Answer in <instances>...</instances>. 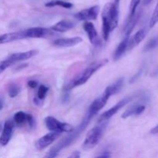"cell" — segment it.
I'll list each match as a JSON object with an SVG mask.
<instances>
[{
	"instance_id": "5bb4252c",
	"label": "cell",
	"mask_w": 158,
	"mask_h": 158,
	"mask_svg": "<svg viewBox=\"0 0 158 158\" xmlns=\"http://www.w3.org/2000/svg\"><path fill=\"white\" fill-rule=\"evenodd\" d=\"M37 53H38V50L33 49V50L26 51V52H16V53L11 54L6 59L10 60V61L13 62L14 63H15L19 61H24V60H27L29 59H31L32 57L37 55Z\"/></svg>"
},
{
	"instance_id": "603a6c76",
	"label": "cell",
	"mask_w": 158,
	"mask_h": 158,
	"mask_svg": "<svg viewBox=\"0 0 158 158\" xmlns=\"http://www.w3.org/2000/svg\"><path fill=\"white\" fill-rule=\"evenodd\" d=\"M15 40H19L18 32H9V33L0 35V44L11 43V42L15 41Z\"/></svg>"
},
{
	"instance_id": "e575fe53",
	"label": "cell",
	"mask_w": 158,
	"mask_h": 158,
	"mask_svg": "<svg viewBox=\"0 0 158 158\" xmlns=\"http://www.w3.org/2000/svg\"><path fill=\"white\" fill-rule=\"evenodd\" d=\"M2 107H3V103H2V102L0 101V110L2 109Z\"/></svg>"
},
{
	"instance_id": "2e32d148",
	"label": "cell",
	"mask_w": 158,
	"mask_h": 158,
	"mask_svg": "<svg viewBox=\"0 0 158 158\" xmlns=\"http://www.w3.org/2000/svg\"><path fill=\"white\" fill-rule=\"evenodd\" d=\"M74 26H75V24L73 22L69 21V20L63 19L51 26L50 29L53 32H65L70 30L71 29L74 28Z\"/></svg>"
},
{
	"instance_id": "484cf974",
	"label": "cell",
	"mask_w": 158,
	"mask_h": 158,
	"mask_svg": "<svg viewBox=\"0 0 158 158\" xmlns=\"http://www.w3.org/2000/svg\"><path fill=\"white\" fill-rule=\"evenodd\" d=\"M48 90H49V87L46 85H40L39 86L38 91H37V97L39 100L42 102V100H43L45 99V97H46L48 94Z\"/></svg>"
},
{
	"instance_id": "cb8c5ba5",
	"label": "cell",
	"mask_w": 158,
	"mask_h": 158,
	"mask_svg": "<svg viewBox=\"0 0 158 158\" xmlns=\"http://www.w3.org/2000/svg\"><path fill=\"white\" fill-rule=\"evenodd\" d=\"M21 91V87L17 83H12L8 86V94L11 98H14L16 97Z\"/></svg>"
},
{
	"instance_id": "8fae6325",
	"label": "cell",
	"mask_w": 158,
	"mask_h": 158,
	"mask_svg": "<svg viewBox=\"0 0 158 158\" xmlns=\"http://www.w3.org/2000/svg\"><path fill=\"white\" fill-rule=\"evenodd\" d=\"M83 28L87 34V36L91 44L96 46H98L100 43V40L99 38L98 32H97L94 23L91 22H85L83 24Z\"/></svg>"
},
{
	"instance_id": "f1b7e54d",
	"label": "cell",
	"mask_w": 158,
	"mask_h": 158,
	"mask_svg": "<svg viewBox=\"0 0 158 158\" xmlns=\"http://www.w3.org/2000/svg\"><path fill=\"white\" fill-rule=\"evenodd\" d=\"M13 64V62L10 61V60H7V59H6L5 60H2V61H0V74H1L3 71L6 70L7 68H9V66H11Z\"/></svg>"
},
{
	"instance_id": "1f68e13d",
	"label": "cell",
	"mask_w": 158,
	"mask_h": 158,
	"mask_svg": "<svg viewBox=\"0 0 158 158\" xmlns=\"http://www.w3.org/2000/svg\"><path fill=\"white\" fill-rule=\"evenodd\" d=\"M150 133H151V134H158V124L155 127H154L153 129H151V132Z\"/></svg>"
},
{
	"instance_id": "d6a6232c",
	"label": "cell",
	"mask_w": 158,
	"mask_h": 158,
	"mask_svg": "<svg viewBox=\"0 0 158 158\" xmlns=\"http://www.w3.org/2000/svg\"><path fill=\"white\" fill-rule=\"evenodd\" d=\"M110 154H108V153H106V154H101V155L98 156V157H96V158H110Z\"/></svg>"
},
{
	"instance_id": "277c9868",
	"label": "cell",
	"mask_w": 158,
	"mask_h": 158,
	"mask_svg": "<svg viewBox=\"0 0 158 158\" xmlns=\"http://www.w3.org/2000/svg\"><path fill=\"white\" fill-rule=\"evenodd\" d=\"M106 126V122L100 123L98 126L94 127L93 129H91L86 134L84 141H83V145H82L83 150L89 151V150L95 148L100 143V140H101L103 136V133H104Z\"/></svg>"
},
{
	"instance_id": "d6986e66",
	"label": "cell",
	"mask_w": 158,
	"mask_h": 158,
	"mask_svg": "<svg viewBox=\"0 0 158 158\" xmlns=\"http://www.w3.org/2000/svg\"><path fill=\"white\" fill-rule=\"evenodd\" d=\"M140 12H136L135 15H134V16L131 17V18L128 19L127 23V24L125 25L124 29H123V32H124V37H126V36L130 37L131 32H133L134 27L136 26V25H137L139 19H140Z\"/></svg>"
},
{
	"instance_id": "4fadbf2b",
	"label": "cell",
	"mask_w": 158,
	"mask_h": 158,
	"mask_svg": "<svg viewBox=\"0 0 158 158\" xmlns=\"http://www.w3.org/2000/svg\"><path fill=\"white\" fill-rule=\"evenodd\" d=\"M110 99V97L106 94V93L103 92V94H102L100 97H99L98 98L96 99L91 105L89 106L88 111L93 114L94 115H96L102 108H103V106L106 105V103H107L108 100Z\"/></svg>"
},
{
	"instance_id": "ffe728a7",
	"label": "cell",
	"mask_w": 158,
	"mask_h": 158,
	"mask_svg": "<svg viewBox=\"0 0 158 158\" xmlns=\"http://www.w3.org/2000/svg\"><path fill=\"white\" fill-rule=\"evenodd\" d=\"M123 83H124V78L119 79L117 81L114 82L113 84H111L110 86H108L104 90V93H106L110 97H112L113 95L117 94L122 89Z\"/></svg>"
},
{
	"instance_id": "7c38bea8",
	"label": "cell",
	"mask_w": 158,
	"mask_h": 158,
	"mask_svg": "<svg viewBox=\"0 0 158 158\" xmlns=\"http://www.w3.org/2000/svg\"><path fill=\"white\" fill-rule=\"evenodd\" d=\"M82 41L83 39L80 36L72 37V38H60L54 40L52 42V45L56 47H71L80 44Z\"/></svg>"
},
{
	"instance_id": "f546056e",
	"label": "cell",
	"mask_w": 158,
	"mask_h": 158,
	"mask_svg": "<svg viewBox=\"0 0 158 158\" xmlns=\"http://www.w3.org/2000/svg\"><path fill=\"white\" fill-rule=\"evenodd\" d=\"M27 84L29 87L34 89V88H35L38 86V82L35 81V80H29V81H28Z\"/></svg>"
},
{
	"instance_id": "52a82bcc",
	"label": "cell",
	"mask_w": 158,
	"mask_h": 158,
	"mask_svg": "<svg viewBox=\"0 0 158 158\" xmlns=\"http://www.w3.org/2000/svg\"><path fill=\"white\" fill-rule=\"evenodd\" d=\"M132 100L133 98L131 97H125L124 99H123V100L119 101L117 103H116V104L114 105V106H112L110 109H109L108 110L105 111L103 114H102L99 117L97 122H98L99 123H103V122H106V120H108L109 119H110L113 116L115 115L120 109H122L123 106H126L127 104H128Z\"/></svg>"
},
{
	"instance_id": "d590c367",
	"label": "cell",
	"mask_w": 158,
	"mask_h": 158,
	"mask_svg": "<svg viewBox=\"0 0 158 158\" xmlns=\"http://www.w3.org/2000/svg\"><path fill=\"white\" fill-rule=\"evenodd\" d=\"M0 129H1V126H0Z\"/></svg>"
},
{
	"instance_id": "83f0119b",
	"label": "cell",
	"mask_w": 158,
	"mask_h": 158,
	"mask_svg": "<svg viewBox=\"0 0 158 158\" xmlns=\"http://www.w3.org/2000/svg\"><path fill=\"white\" fill-rule=\"evenodd\" d=\"M158 23V2L156 6L155 9H154V12H153L152 15H151V18L150 19V23L149 26L150 28H153L156 24Z\"/></svg>"
},
{
	"instance_id": "8992f818",
	"label": "cell",
	"mask_w": 158,
	"mask_h": 158,
	"mask_svg": "<svg viewBox=\"0 0 158 158\" xmlns=\"http://www.w3.org/2000/svg\"><path fill=\"white\" fill-rule=\"evenodd\" d=\"M44 122L46 128L51 132H56L60 133V134L64 132L70 133L74 129L72 125H70L69 123L60 121L52 116L46 117L45 118Z\"/></svg>"
},
{
	"instance_id": "9a60e30c",
	"label": "cell",
	"mask_w": 158,
	"mask_h": 158,
	"mask_svg": "<svg viewBox=\"0 0 158 158\" xmlns=\"http://www.w3.org/2000/svg\"><path fill=\"white\" fill-rule=\"evenodd\" d=\"M147 32H147L146 29H141L137 31L131 38L130 37L127 45V50H131L136 47L137 45L140 44V43H141L146 37Z\"/></svg>"
},
{
	"instance_id": "44dd1931",
	"label": "cell",
	"mask_w": 158,
	"mask_h": 158,
	"mask_svg": "<svg viewBox=\"0 0 158 158\" xmlns=\"http://www.w3.org/2000/svg\"><path fill=\"white\" fill-rule=\"evenodd\" d=\"M29 117V114H26V113L23 112V111H19V112L15 113V115H14L13 122L17 126H23V125L28 123Z\"/></svg>"
},
{
	"instance_id": "836d02e7",
	"label": "cell",
	"mask_w": 158,
	"mask_h": 158,
	"mask_svg": "<svg viewBox=\"0 0 158 158\" xmlns=\"http://www.w3.org/2000/svg\"><path fill=\"white\" fill-rule=\"evenodd\" d=\"M154 0H143V6H148L150 3H151Z\"/></svg>"
},
{
	"instance_id": "4316f807",
	"label": "cell",
	"mask_w": 158,
	"mask_h": 158,
	"mask_svg": "<svg viewBox=\"0 0 158 158\" xmlns=\"http://www.w3.org/2000/svg\"><path fill=\"white\" fill-rule=\"evenodd\" d=\"M141 0H131V5H130V15L129 18L134 16L137 12V9L138 7Z\"/></svg>"
},
{
	"instance_id": "d4e9b609",
	"label": "cell",
	"mask_w": 158,
	"mask_h": 158,
	"mask_svg": "<svg viewBox=\"0 0 158 158\" xmlns=\"http://www.w3.org/2000/svg\"><path fill=\"white\" fill-rule=\"evenodd\" d=\"M157 47H158V35L154 37V38L151 39V40L148 42V43L145 45L144 48H143V51L144 52H148V51L156 49Z\"/></svg>"
},
{
	"instance_id": "ac0fdd59",
	"label": "cell",
	"mask_w": 158,
	"mask_h": 158,
	"mask_svg": "<svg viewBox=\"0 0 158 158\" xmlns=\"http://www.w3.org/2000/svg\"><path fill=\"white\" fill-rule=\"evenodd\" d=\"M129 39L130 37H124L123 40L118 45L117 49H115V51L114 52V55H113V59H114V61H117V60H120L123 56V54L127 51V45Z\"/></svg>"
},
{
	"instance_id": "7a4b0ae2",
	"label": "cell",
	"mask_w": 158,
	"mask_h": 158,
	"mask_svg": "<svg viewBox=\"0 0 158 158\" xmlns=\"http://www.w3.org/2000/svg\"><path fill=\"white\" fill-rule=\"evenodd\" d=\"M95 115H94L93 114H91L89 111L87 110L86 115L83 117V120L81 121V123H80L78 127L75 129H73V131L72 132H70L69 134V135L66 136V137H64L63 139H62L59 143H57L55 146L52 147L49 151L46 154V155L43 157V158H55L57 155L59 154V153L63 150L64 148H67L72 143H73L75 141L76 139L82 134L83 131L86 128V127L89 125V121L92 120L93 117Z\"/></svg>"
},
{
	"instance_id": "30bf717a",
	"label": "cell",
	"mask_w": 158,
	"mask_h": 158,
	"mask_svg": "<svg viewBox=\"0 0 158 158\" xmlns=\"http://www.w3.org/2000/svg\"><path fill=\"white\" fill-rule=\"evenodd\" d=\"M14 126H15V123L12 120H9L5 122L2 133V135L0 136V145L1 146H6L10 141L12 134H13Z\"/></svg>"
},
{
	"instance_id": "3957f363",
	"label": "cell",
	"mask_w": 158,
	"mask_h": 158,
	"mask_svg": "<svg viewBox=\"0 0 158 158\" xmlns=\"http://www.w3.org/2000/svg\"><path fill=\"white\" fill-rule=\"evenodd\" d=\"M107 59H103V60H97V61L93 62L89 65H88L78 76L73 79L66 86H65V90L69 91L73 88L80 86L81 85L86 83L89 80L91 77L97 71L101 69L102 67L106 66L108 63Z\"/></svg>"
},
{
	"instance_id": "7402d4cb",
	"label": "cell",
	"mask_w": 158,
	"mask_h": 158,
	"mask_svg": "<svg viewBox=\"0 0 158 158\" xmlns=\"http://www.w3.org/2000/svg\"><path fill=\"white\" fill-rule=\"evenodd\" d=\"M46 7H56V6H59V7L64 8V9H71L73 7V5L69 2L63 1V0H51V1L47 2L45 4Z\"/></svg>"
},
{
	"instance_id": "ba28073f",
	"label": "cell",
	"mask_w": 158,
	"mask_h": 158,
	"mask_svg": "<svg viewBox=\"0 0 158 158\" xmlns=\"http://www.w3.org/2000/svg\"><path fill=\"white\" fill-rule=\"evenodd\" d=\"M99 12H100V6H94L77 12L74 15V18L79 21L89 22L91 20L97 19Z\"/></svg>"
},
{
	"instance_id": "5b68a950",
	"label": "cell",
	"mask_w": 158,
	"mask_h": 158,
	"mask_svg": "<svg viewBox=\"0 0 158 158\" xmlns=\"http://www.w3.org/2000/svg\"><path fill=\"white\" fill-rule=\"evenodd\" d=\"M19 40L25 39H48L55 35L50 29L43 27H32L19 31Z\"/></svg>"
},
{
	"instance_id": "4dcf8cb0",
	"label": "cell",
	"mask_w": 158,
	"mask_h": 158,
	"mask_svg": "<svg viewBox=\"0 0 158 158\" xmlns=\"http://www.w3.org/2000/svg\"><path fill=\"white\" fill-rule=\"evenodd\" d=\"M68 158H80V153L79 151H74Z\"/></svg>"
},
{
	"instance_id": "6da1fadb",
	"label": "cell",
	"mask_w": 158,
	"mask_h": 158,
	"mask_svg": "<svg viewBox=\"0 0 158 158\" xmlns=\"http://www.w3.org/2000/svg\"><path fill=\"white\" fill-rule=\"evenodd\" d=\"M120 1V0H114L113 2L106 3L103 8L102 12V30L105 41H107L111 32L118 26Z\"/></svg>"
},
{
	"instance_id": "e0dca14e",
	"label": "cell",
	"mask_w": 158,
	"mask_h": 158,
	"mask_svg": "<svg viewBox=\"0 0 158 158\" xmlns=\"http://www.w3.org/2000/svg\"><path fill=\"white\" fill-rule=\"evenodd\" d=\"M145 108H146V106L143 104H138V103L134 104L123 112V114H122V118L126 119L131 117V116L140 115L144 112Z\"/></svg>"
},
{
	"instance_id": "9c48e42d",
	"label": "cell",
	"mask_w": 158,
	"mask_h": 158,
	"mask_svg": "<svg viewBox=\"0 0 158 158\" xmlns=\"http://www.w3.org/2000/svg\"><path fill=\"white\" fill-rule=\"evenodd\" d=\"M60 133L56 132H50L49 134H46V135L40 137L36 142H35V148L37 150H43L44 148H47L49 145L54 143V141L57 140L60 137Z\"/></svg>"
}]
</instances>
